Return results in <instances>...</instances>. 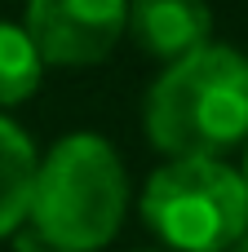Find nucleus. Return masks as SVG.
<instances>
[{
	"mask_svg": "<svg viewBox=\"0 0 248 252\" xmlns=\"http://www.w3.org/2000/svg\"><path fill=\"white\" fill-rule=\"evenodd\" d=\"M35 164H40V146L35 137L0 111V239L18 235L27 226V204H31V186H35Z\"/></svg>",
	"mask_w": 248,
	"mask_h": 252,
	"instance_id": "obj_6",
	"label": "nucleus"
},
{
	"mask_svg": "<svg viewBox=\"0 0 248 252\" xmlns=\"http://www.w3.org/2000/svg\"><path fill=\"white\" fill-rule=\"evenodd\" d=\"M133 252H164V248H133Z\"/></svg>",
	"mask_w": 248,
	"mask_h": 252,
	"instance_id": "obj_11",
	"label": "nucleus"
},
{
	"mask_svg": "<svg viewBox=\"0 0 248 252\" xmlns=\"http://www.w3.org/2000/svg\"><path fill=\"white\" fill-rule=\"evenodd\" d=\"M124 40L155 62H173L213 40L209 0H129Z\"/></svg>",
	"mask_w": 248,
	"mask_h": 252,
	"instance_id": "obj_5",
	"label": "nucleus"
},
{
	"mask_svg": "<svg viewBox=\"0 0 248 252\" xmlns=\"http://www.w3.org/2000/svg\"><path fill=\"white\" fill-rule=\"evenodd\" d=\"M138 213L155 248L226 252L248 230V182L231 159L177 155L146 177Z\"/></svg>",
	"mask_w": 248,
	"mask_h": 252,
	"instance_id": "obj_3",
	"label": "nucleus"
},
{
	"mask_svg": "<svg viewBox=\"0 0 248 252\" xmlns=\"http://www.w3.org/2000/svg\"><path fill=\"white\" fill-rule=\"evenodd\" d=\"M226 252H248V230H244V235H240V239H235V244H231Z\"/></svg>",
	"mask_w": 248,
	"mask_h": 252,
	"instance_id": "obj_9",
	"label": "nucleus"
},
{
	"mask_svg": "<svg viewBox=\"0 0 248 252\" xmlns=\"http://www.w3.org/2000/svg\"><path fill=\"white\" fill-rule=\"evenodd\" d=\"M18 252H58V248H44V244H40V239H31V235H27V239H22V244H18Z\"/></svg>",
	"mask_w": 248,
	"mask_h": 252,
	"instance_id": "obj_8",
	"label": "nucleus"
},
{
	"mask_svg": "<svg viewBox=\"0 0 248 252\" xmlns=\"http://www.w3.org/2000/svg\"><path fill=\"white\" fill-rule=\"evenodd\" d=\"M44 58L31 44L22 22H0V111L4 106H22L27 97L40 93L44 84Z\"/></svg>",
	"mask_w": 248,
	"mask_h": 252,
	"instance_id": "obj_7",
	"label": "nucleus"
},
{
	"mask_svg": "<svg viewBox=\"0 0 248 252\" xmlns=\"http://www.w3.org/2000/svg\"><path fill=\"white\" fill-rule=\"evenodd\" d=\"M142 133L164 155L226 159L248 142V53L209 40L151 80L142 97Z\"/></svg>",
	"mask_w": 248,
	"mask_h": 252,
	"instance_id": "obj_2",
	"label": "nucleus"
},
{
	"mask_svg": "<svg viewBox=\"0 0 248 252\" xmlns=\"http://www.w3.org/2000/svg\"><path fill=\"white\" fill-rule=\"evenodd\" d=\"M133 182L115 142L71 128L40 151L27 204V235L58 252H102L124 230Z\"/></svg>",
	"mask_w": 248,
	"mask_h": 252,
	"instance_id": "obj_1",
	"label": "nucleus"
},
{
	"mask_svg": "<svg viewBox=\"0 0 248 252\" xmlns=\"http://www.w3.org/2000/svg\"><path fill=\"white\" fill-rule=\"evenodd\" d=\"M240 173H244V182H248V142H244V164H240Z\"/></svg>",
	"mask_w": 248,
	"mask_h": 252,
	"instance_id": "obj_10",
	"label": "nucleus"
},
{
	"mask_svg": "<svg viewBox=\"0 0 248 252\" xmlns=\"http://www.w3.org/2000/svg\"><path fill=\"white\" fill-rule=\"evenodd\" d=\"M129 0H27L22 27L44 66L93 71L124 44Z\"/></svg>",
	"mask_w": 248,
	"mask_h": 252,
	"instance_id": "obj_4",
	"label": "nucleus"
}]
</instances>
